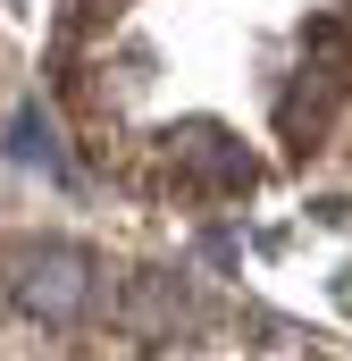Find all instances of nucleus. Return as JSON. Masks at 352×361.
Returning a JSON list of instances; mask_svg holds the SVG:
<instances>
[{"instance_id": "f257e3e1", "label": "nucleus", "mask_w": 352, "mask_h": 361, "mask_svg": "<svg viewBox=\"0 0 352 361\" xmlns=\"http://www.w3.org/2000/svg\"><path fill=\"white\" fill-rule=\"evenodd\" d=\"M84 294H92V261L68 252V244H42V252L17 261V302H25L34 319H76Z\"/></svg>"}, {"instance_id": "f03ea898", "label": "nucleus", "mask_w": 352, "mask_h": 361, "mask_svg": "<svg viewBox=\"0 0 352 361\" xmlns=\"http://www.w3.org/2000/svg\"><path fill=\"white\" fill-rule=\"evenodd\" d=\"M327 101H336V92H327V68H302V85L277 101V135H285L294 152H310V143H319V109H327Z\"/></svg>"}, {"instance_id": "7ed1b4c3", "label": "nucleus", "mask_w": 352, "mask_h": 361, "mask_svg": "<svg viewBox=\"0 0 352 361\" xmlns=\"http://www.w3.org/2000/svg\"><path fill=\"white\" fill-rule=\"evenodd\" d=\"M8 152H17V160H34V169L51 160V135H42V118H34V109H25V118L8 126Z\"/></svg>"}]
</instances>
